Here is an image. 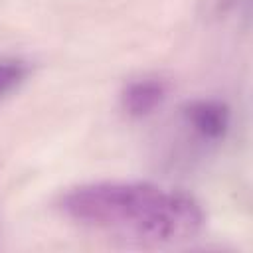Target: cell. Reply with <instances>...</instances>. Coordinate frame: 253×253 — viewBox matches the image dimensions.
<instances>
[{
  "mask_svg": "<svg viewBox=\"0 0 253 253\" xmlns=\"http://www.w3.org/2000/svg\"><path fill=\"white\" fill-rule=\"evenodd\" d=\"M59 210L85 227L148 243L190 239L206 223L204 210L194 196L150 182L81 184L59 198Z\"/></svg>",
  "mask_w": 253,
  "mask_h": 253,
  "instance_id": "obj_1",
  "label": "cell"
},
{
  "mask_svg": "<svg viewBox=\"0 0 253 253\" xmlns=\"http://www.w3.org/2000/svg\"><path fill=\"white\" fill-rule=\"evenodd\" d=\"M30 73L28 61L20 57H0V99L18 89Z\"/></svg>",
  "mask_w": 253,
  "mask_h": 253,
  "instance_id": "obj_4",
  "label": "cell"
},
{
  "mask_svg": "<svg viewBox=\"0 0 253 253\" xmlns=\"http://www.w3.org/2000/svg\"><path fill=\"white\" fill-rule=\"evenodd\" d=\"M186 125L204 140H221L229 130V109L215 99H196L182 109Z\"/></svg>",
  "mask_w": 253,
  "mask_h": 253,
  "instance_id": "obj_2",
  "label": "cell"
},
{
  "mask_svg": "<svg viewBox=\"0 0 253 253\" xmlns=\"http://www.w3.org/2000/svg\"><path fill=\"white\" fill-rule=\"evenodd\" d=\"M168 97V83L160 77H140L125 85L121 93L123 111L134 119L152 115Z\"/></svg>",
  "mask_w": 253,
  "mask_h": 253,
  "instance_id": "obj_3",
  "label": "cell"
}]
</instances>
